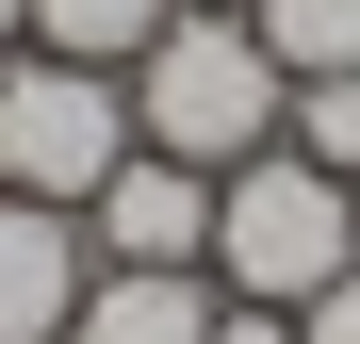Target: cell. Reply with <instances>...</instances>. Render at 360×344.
<instances>
[{"instance_id":"6","label":"cell","mask_w":360,"mask_h":344,"mask_svg":"<svg viewBox=\"0 0 360 344\" xmlns=\"http://www.w3.org/2000/svg\"><path fill=\"white\" fill-rule=\"evenodd\" d=\"M213 262H98L82 279V312H66V344H213Z\"/></svg>"},{"instance_id":"9","label":"cell","mask_w":360,"mask_h":344,"mask_svg":"<svg viewBox=\"0 0 360 344\" xmlns=\"http://www.w3.org/2000/svg\"><path fill=\"white\" fill-rule=\"evenodd\" d=\"M278 148H311V164H360V66H328V82H295V115H278Z\"/></svg>"},{"instance_id":"11","label":"cell","mask_w":360,"mask_h":344,"mask_svg":"<svg viewBox=\"0 0 360 344\" xmlns=\"http://www.w3.org/2000/svg\"><path fill=\"white\" fill-rule=\"evenodd\" d=\"M213 344H295V312H262V295H229V312H213Z\"/></svg>"},{"instance_id":"14","label":"cell","mask_w":360,"mask_h":344,"mask_svg":"<svg viewBox=\"0 0 360 344\" xmlns=\"http://www.w3.org/2000/svg\"><path fill=\"white\" fill-rule=\"evenodd\" d=\"M344 197H360V164H344Z\"/></svg>"},{"instance_id":"7","label":"cell","mask_w":360,"mask_h":344,"mask_svg":"<svg viewBox=\"0 0 360 344\" xmlns=\"http://www.w3.org/2000/svg\"><path fill=\"white\" fill-rule=\"evenodd\" d=\"M164 17H180V0H33V33H17V49H66V66H131Z\"/></svg>"},{"instance_id":"10","label":"cell","mask_w":360,"mask_h":344,"mask_svg":"<svg viewBox=\"0 0 360 344\" xmlns=\"http://www.w3.org/2000/svg\"><path fill=\"white\" fill-rule=\"evenodd\" d=\"M295 344H360V262L328 279V295H311V312H295Z\"/></svg>"},{"instance_id":"13","label":"cell","mask_w":360,"mask_h":344,"mask_svg":"<svg viewBox=\"0 0 360 344\" xmlns=\"http://www.w3.org/2000/svg\"><path fill=\"white\" fill-rule=\"evenodd\" d=\"M180 17H246V0H180Z\"/></svg>"},{"instance_id":"5","label":"cell","mask_w":360,"mask_h":344,"mask_svg":"<svg viewBox=\"0 0 360 344\" xmlns=\"http://www.w3.org/2000/svg\"><path fill=\"white\" fill-rule=\"evenodd\" d=\"M82 279H98L82 213H49V197H0V344H66Z\"/></svg>"},{"instance_id":"2","label":"cell","mask_w":360,"mask_h":344,"mask_svg":"<svg viewBox=\"0 0 360 344\" xmlns=\"http://www.w3.org/2000/svg\"><path fill=\"white\" fill-rule=\"evenodd\" d=\"M344 262H360V197H344V164L262 148V164H229V181H213V295L311 312Z\"/></svg>"},{"instance_id":"8","label":"cell","mask_w":360,"mask_h":344,"mask_svg":"<svg viewBox=\"0 0 360 344\" xmlns=\"http://www.w3.org/2000/svg\"><path fill=\"white\" fill-rule=\"evenodd\" d=\"M246 33L278 49V82H328V66H360V0H246Z\"/></svg>"},{"instance_id":"1","label":"cell","mask_w":360,"mask_h":344,"mask_svg":"<svg viewBox=\"0 0 360 344\" xmlns=\"http://www.w3.org/2000/svg\"><path fill=\"white\" fill-rule=\"evenodd\" d=\"M278 115H295V82H278V49L246 33V17H164L148 49H131V148H164V164H262L278 148Z\"/></svg>"},{"instance_id":"12","label":"cell","mask_w":360,"mask_h":344,"mask_svg":"<svg viewBox=\"0 0 360 344\" xmlns=\"http://www.w3.org/2000/svg\"><path fill=\"white\" fill-rule=\"evenodd\" d=\"M17 33H33V0H0V49H17Z\"/></svg>"},{"instance_id":"4","label":"cell","mask_w":360,"mask_h":344,"mask_svg":"<svg viewBox=\"0 0 360 344\" xmlns=\"http://www.w3.org/2000/svg\"><path fill=\"white\" fill-rule=\"evenodd\" d=\"M82 246H98V262H213V164L131 148V164L82 197Z\"/></svg>"},{"instance_id":"3","label":"cell","mask_w":360,"mask_h":344,"mask_svg":"<svg viewBox=\"0 0 360 344\" xmlns=\"http://www.w3.org/2000/svg\"><path fill=\"white\" fill-rule=\"evenodd\" d=\"M131 164V66H66V49H0V197L82 213Z\"/></svg>"}]
</instances>
